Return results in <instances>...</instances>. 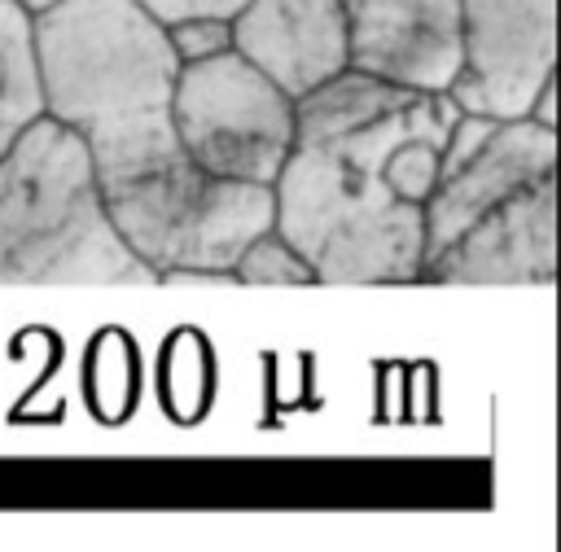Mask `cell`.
Returning a JSON list of instances; mask_svg holds the SVG:
<instances>
[{"label": "cell", "instance_id": "obj_11", "mask_svg": "<svg viewBox=\"0 0 561 552\" xmlns=\"http://www.w3.org/2000/svg\"><path fill=\"white\" fill-rule=\"evenodd\" d=\"M44 114L31 13L18 0H0V153L13 136Z\"/></svg>", "mask_w": 561, "mask_h": 552}, {"label": "cell", "instance_id": "obj_7", "mask_svg": "<svg viewBox=\"0 0 561 552\" xmlns=\"http://www.w3.org/2000/svg\"><path fill=\"white\" fill-rule=\"evenodd\" d=\"M460 70L447 96L460 114L526 118L557 74V0H460Z\"/></svg>", "mask_w": 561, "mask_h": 552}, {"label": "cell", "instance_id": "obj_18", "mask_svg": "<svg viewBox=\"0 0 561 552\" xmlns=\"http://www.w3.org/2000/svg\"><path fill=\"white\" fill-rule=\"evenodd\" d=\"M18 4H22V9H26V13H39V9H48V4H53V0H18Z\"/></svg>", "mask_w": 561, "mask_h": 552}, {"label": "cell", "instance_id": "obj_8", "mask_svg": "<svg viewBox=\"0 0 561 552\" xmlns=\"http://www.w3.org/2000/svg\"><path fill=\"white\" fill-rule=\"evenodd\" d=\"M557 276V175H543L478 215L421 263L425 285H548Z\"/></svg>", "mask_w": 561, "mask_h": 552}, {"label": "cell", "instance_id": "obj_5", "mask_svg": "<svg viewBox=\"0 0 561 552\" xmlns=\"http://www.w3.org/2000/svg\"><path fill=\"white\" fill-rule=\"evenodd\" d=\"M171 127L197 171L272 184L294 140V96L237 48H224L202 61H180Z\"/></svg>", "mask_w": 561, "mask_h": 552}, {"label": "cell", "instance_id": "obj_2", "mask_svg": "<svg viewBox=\"0 0 561 552\" xmlns=\"http://www.w3.org/2000/svg\"><path fill=\"white\" fill-rule=\"evenodd\" d=\"M31 35L44 114L83 140L101 193L188 162L171 127L180 57L140 0H53Z\"/></svg>", "mask_w": 561, "mask_h": 552}, {"label": "cell", "instance_id": "obj_6", "mask_svg": "<svg viewBox=\"0 0 561 552\" xmlns=\"http://www.w3.org/2000/svg\"><path fill=\"white\" fill-rule=\"evenodd\" d=\"M543 175H557V127H539L535 118L460 114L447 131L438 180L425 197L421 263L434 258L447 241H456L495 202L513 197L517 188Z\"/></svg>", "mask_w": 561, "mask_h": 552}, {"label": "cell", "instance_id": "obj_3", "mask_svg": "<svg viewBox=\"0 0 561 552\" xmlns=\"http://www.w3.org/2000/svg\"><path fill=\"white\" fill-rule=\"evenodd\" d=\"M110 210L83 140L39 114L0 153V285H153Z\"/></svg>", "mask_w": 561, "mask_h": 552}, {"label": "cell", "instance_id": "obj_15", "mask_svg": "<svg viewBox=\"0 0 561 552\" xmlns=\"http://www.w3.org/2000/svg\"><path fill=\"white\" fill-rule=\"evenodd\" d=\"M167 44L180 61H202L210 53L232 48V26L228 18H180L167 22Z\"/></svg>", "mask_w": 561, "mask_h": 552}, {"label": "cell", "instance_id": "obj_12", "mask_svg": "<svg viewBox=\"0 0 561 552\" xmlns=\"http://www.w3.org/2000/svg\"><path fill=\"white\" fill-rule=\"evenodd\" d=\"M215 394V355L197 329H180L162 350V407L193 425L210 407Z\"/></svg>", "mask_w": 561, "mask_h": 552}, {"label": "cell", "instance_id": "obj_16", "mask_svg": "<svg viewBox=\"0 0 561 552\" xmlns=\"http://www.w3.org/2000/svg\"><path fill=\"white\" fill-rule=\"evenodd\" d=\"M162 26L180 18H232L245 0H140Z\"/></svg>", "mask_w": 561, "mask_h": 552}, {"label": "cell", "instance_id": "obj_4", "mask_svg": "<svg viewBox=\"0 0 561 552\" xmlns=\"http://www.w3.org/2000/svg\"><path fill=\"white\" fill-rule=\"evenodd\" d=\"M110 223L127 250L153 267H228L232 258L272 228V184L219 180L193 162L101 193Z\"/></svg>", "mask_w": 561, "mask_h": 552}, {"label": "cell", "instance_id": "obj_1", "mask_svg": "<svg viewBox=\"0 0 561 552\" xmlns=\"http://www.w3.org/2000/svg\"><path fill=\"white\" fill-rule=\"evenodd\" d=\"M460 105L342 70L294 101V140L272 180V228L320 285H412L425 197Z\"/></svg>", "mask_w": 561, "mask_h": 552}, {"label": "cell", "instance_id": "obj_9", "mask_svg": "<svg viewBox=\"0 0 561 552\" xmlns=\"http://www.w3.org/2000/svg\"><path fill=\"white\" fill-rule=\"evenodd\" d=\"M346 70L368 79L447 92L460 70V0H342Z\"/></svg>", "mask_w": 561, "mask_h": 552}, {"label": "cell", "instance_id": "obj_17", "mask_svg": "<svg viewBox=\"0 0 561 552\" xmlns=\"http://www.w3.org/2000/svg\"><path fill=\"white\" fill-rule=\"evenodd\" d=\"M526 118H535L539 127H557V74H548V79L539 83V92L530 96Z\"/></svg>", "mask_w": 561, "mask_h": 552}, {"label": "cell", "instance_id": "obj_14", "mask_svg": "<svg viewBox=\"0 0 561 552\" xmlns=\"http://www.w3.org/2000/svg\"><path fill=\"white\" fill-rule=\"evenodd\" d=\"M232 276H237V285H316V272L307 267V258L276 228L259 232L232 258Z\"/></svg>", "mask_w": 561, "mask_h": 552}, {"label": "cell", "instance_id": "obj_10", "mask_svg": "<svg viewBox=\"0 0 561 552\" xmlns=\"http://www.w3.org/2000/svg\"><path fill=\"white\" fill-rule=\"evenodd\" d=\"M228 26L232 48L294 101L346 70L342 0H245Z\"/></svg>", "mask_w": 561, "mask_h": 552}, {"label": "cell", "instance_id": "obj_13", "mask_svg": "<svg viewBox=\"0 0 561 552\" xmlns=\"http://www.w3.org/2000/svg\"><path fill=\"white\" fill-rule=\"evenodd\" d=\"M136 346L123 329H105L88 350V403L101 421H123L136 399Z\"/></svg>", "mask_w": 561, "mask_h": 552}]
</instances>
